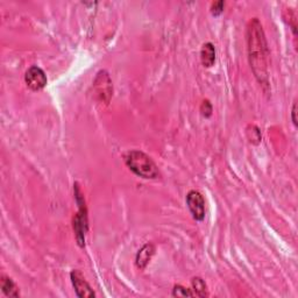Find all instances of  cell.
Wrapping results in <instances>:
<instances>
[{
	"label": "cell",
	"mask_w": 298,
	"mask_h": 298,
	"mask_svg": "<svg viewBox=\"0 0 298 298\" xmlns=\"http://www.w3.org/2000/svg\"><path fill=\"white\" fill-rule=\"evenodd\" d=\"M192 290H194V295L198 297H207L209 292H207V286L206 283L202 280L201 277H194L191 280Z\"/></svg>",
	"instance_id": "8fae6325"
},
{
	"label": "cell",
	"mask_w": 298,
	"mask_h": 298,
	"mask_svg": "<svg viewBox=\"0 0 298 298\" xmlns=\"http://www.w3.org/2000/svg\"><path fill=\"white\" fill-rule=\"evenodd\" d=\"M201 59L203 66L206 68L212 67L216 62V48L211 42H206L203 44L201 50Z\"/></svg>",
	"instance_id": "9c48e42d"
},
{
	"label": "cell",
	"mask_w": 298,
	"mask_h": 298,
	"mask_svg": "<svg viewBox=\"0 0 298 298\" xmlns=\"http://www.w3.org/2000/svg\"><path fill=\"white\" fill-rule=\"evenodd\" d=\"M172 296L173 297H194V292L190 289L184 288V286L177 284L172 289Z\"/></svg>",
	"instance_id": "7c38bea8"
},
{
	"label": "cell",
	"mask_w": 298,
	"mask_h": 298,
	"mask_svg": "<svg viewBox=\"0 0 298 298\" xmlns=\"http://www.w3.org/2000/svg\"><path fill=\"white\" fill-rule=\"evenodd\" d=\"M296 114H297V103H296V101H293L292 110H291V119H292L293 125H295V126L297 127V118H296Z\"/></svg>",
	"instance_id": "9a60e30c"
},
{
	"label": "cell",
	"mask_w": 298,
	"mask_h": 298,
	"mask_svg": "<svg viewBox=\"0 0 298 298\" xmlns=\"http://www.w3.org/2000/svg\"><path fill=\"white\" fill-rule=\"evenodd\" d=\"M224 7H225V3L224 2H216V3H212V5H211V13H212V16L214 17H218L220 16V14L224 12Z\"/></svg>",
	"instance_id": "4fadbf2b"
},
{
	"label": "cell",
	"mask_w": 298,
	"mask_h": 298,
	"mask_svg": "<svg viewBox=\"0 0 298 298\" xmlns=\"http://www.w3.org/2000/svg\"><path fill=\"white\" fill-rule=\"evenodd\" d=\"M125 162L131 171L145 180H156L161 176L155 162L141 150L128 152L125 155Z\"/></svg>",
	"instance_id": "7a4b0ae2"
},
{
	"label": "cell",
	"mask_w": 298,
	"mask_h": 298,
	"mask_svg": "<svg viewBox=\"0 0 298 298\" xmlns=\"http://www.w3.org/2000/svg\"><path fill=\"white\" fill-rule=\"evenodd\" d=\"M26 84L32 91H40L47 85V76L39 67H31L25 75Z\"/></svg>",
	"instance_id": "5b68a950"
},
{
	"label": "cell",
	"mask_w": 298,
	"mask_h": 298,
	"mask_svg": "<svg viewBox=\"0 0 298 298\" xmlns=\"http://www.w3.org/2000/svg\"><path fill=\"white\" fill-rule=\"evenodd\" d=\"M201 112L202 114L205 116V118H209L212 114V105L209 100H204L201 105Z\"/></svg>",
	"instance_id": "5bb4252c"
},
{
	"label": "cell",
	"mask_w": 298,
	"mask_h": 298,
	"mask_svg": "<svg viewBox=\"0 0 298 298\" xmlns=\"http://www.w3.org/2000/svg\"><path fill=\"white\" fill-rule=\"evenodd\" d=\"M75 196H76V202L79 206V211L74 218V231L76 234V240L79 247H84L85 245V233L88 231V216H86L85 201L82 197L81 190H79L78 184H75Z\"/></svg>",
	"instance_id": "3957f363"
},
{
	"label": "cell",
	"mask_w": 298,
	"mask_h": 298,
	"mask_svg": "<svg viewBox=\"0 0 298 298\" xmlns=\"http://www.w3.org/2000/svg\"><path fill=\"white\" fill-rule=\"evenodd\" d=\"M2 290L7 297L17 298L20 296V292H19V288L17 284L13 282L12 278L7 276H2Z\"/></svg>",
	"instance_id": "30bf717a"
},
{
	"label": "cell",
	"mask_w": 298,
	"mask_h": 298,
	"mask_svg": "<svg viewBox=\"0 0 298 298\" xmlns=\"http://www.w3.org/2000/svg\"><path fill=\"white\" fill-rule=\"evenodd\" d=\"M71 282L76 291V295L81 298H92L96 296V293L92 290L88 282L85 281L84 276L79 270H73L70 274Z\"/></svg>",
	"instance_id": "8992f818"
},
{
	"label": "cell",
	"mask_w": 298,
	"mask_h": 298,
	"mask_svg": "<svg viewBox=\"0 0 298 298\" xmlns=\"http://www.w3.org/2000/svg\"><path fill=\"white\" fill-rule=\"evenodd\" d=\"M97 76L99 77L101 84L103 85H100L97 81H94V88L97 89V93L100 96V99L108 103V100H110V97L112 94V82L110 79V76H108V74L104 70L99 71Z\"/></svg>",
	"instance_id": "52a82bcc"
},
{
	"label": "cell",
	"mask_w": 298,
	"mask_h": 298,
	"mask_svg": "<svg viewBox=\"0 0 298 298\" xmlns=\"http://www.w3.org/2000/svg\"><path fill=\"white\" fill-rule=\"evenodd\" d=\"M155 253V247L152 244H147L143 246L139 253L137 254V266L140 268V269H145L146 266L148 265V262L152 259V256Z\"/></svg>",
	"instance_id": "ba28073f"
},
{
	"label": "cell",
	"mask_w": 298,
	"mask_h": 298,
	"mask_svg": "<svg viewBox=\"0 0 298 298\" xmlns=\"http://www.w3.org/2000/svg\"><path fill=\"white\" fill-rule=\"evenodd\" d=\"M247 46L253 73L261 84L267 85L269 49L261 22L256 18L253 19L247 27Z\"/></svg>",
	"instance_id": "6da1fadb"
},
{
	"label": "cell",
	"mask_w": 298,
	"mask_h": 298,
	"mask_svg": "<svg viewBox=\"0 0 298 298\" xmlns=\"http://www.w3.org/2000/svg\"><path fill=\"white\" fill-rule=\"evenodd\" d=\"M187 205L192 214V218L197 221H203L205 218V199L201 192L191 190L187 195Z\"/></svg>",
	"instance_id": "277c9868"
}]
</instances>
